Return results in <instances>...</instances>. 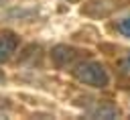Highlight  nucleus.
Here are the masks:
<instances>
[{
	"label": "nucleus",
	"instance_id": "nucleus-1",
	"mask_svg": "<svg viewBox=\"0 0 130 120\" xmlns=\"http://www.w3.org/2000/svg\"><path fill=\"white\" fill-rule=\"evenodd\" d=\"M73 75L85 83V85H91V87H106L110 83V75L108 71L104 69L102 63L98 61H83L79 63L75 69H73Z\"/></svg>",
	"mask_w": 130,
	"mask_h": 120
},
{
	"label": "nucleus",
	"instance_id": "nucleus-2",
	"mask_svg": "<svg viewBox=\"0 0 130 120\" xmlns=\"http://www.w3.org/2000/svg\"><path fill=\"white\" fill-rule=\"evenodd\" d=\"M16 47H18V37L14 33H10V31L0 33V63L8 61L12 57V53L16 51Z\"/></svg>",
	"mask_w": 130,
	"mask_h": 120
},
{
	"label": "nucleus",
	"instance_id": "nucleus-3",
	"mask_svg": "<svg viewBox=\"0 0 130 120\" xmlns=\"http://www.w3.org/2000/svg\"><path fill=\"white\" fill-rule=\"evenodd\" d=\"M118 31H120L126 39H130V16H126L124 20H120V22H118Z\"/></svg>",
	"mask_w": 130,
	"mask_h": 120
},
{
	"label": "nucleus",
	"instance_id": "nucleus-4",
	"mask_svg": "<svg viewBox=\"0 0 130 120\" xmlns=\"http://www.w3.org/2000/svg\"><path fill=\"white\" fill-rule=\"evenodd\" d=\"M122 67H124L126 71H130V53L124 57V61H122Z\"/></svg>",
	"mask_w": 130,
	"mask_h": 120
},
{
	"label": "nucleus",
	"instance_id": "nucleus-5",
	"mask_svg": "<svg viewBox=\"0 0 130 120\" xmlns=\"http://www.w3.org/2000/svg\"><path fill=\"white\" fill-rule=\"evenodd\" d=\"M2 81H4V73L0 71V83H2Z\"/></svg>",
	"mask_w": 130,
	"mask_h": 120
}]
</instances>
